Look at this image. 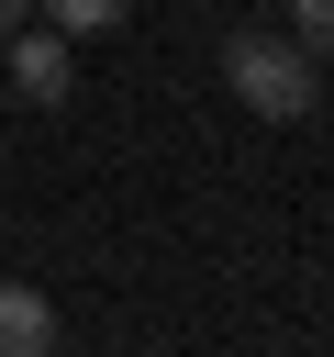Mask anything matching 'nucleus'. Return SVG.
Masks as SVG:
<instances>
[{
    "instance_id": "nucleus-1",
    "label": "nucleus",
    "mask_w": 334,
    "mask_h": 357,
    "mask_svg": "<svg viewBox=\"0 0 334 357\" xmlns=\"http://www.w3.org/2000/svg\"><path fill=\"white\" fill-rule=\"evenodd\" d=\"M223 89L256 112V123H301L323 100V56H301L289 33H234L223 45Z\"/></svg>"
},
{
    "instance_id": "nucleus-6",
    "label": "nucleus",
    "mask_w": 334,
    "mask_h": 357,
    "mask_svg": "<svg viewBox=\"0 0 334 357\" xmlns=\"http://www.w3.org/2000/svg\"><path fill=\"white\" fill-rule=\"evenodd\" d=\"M11 22H22V0H0V33H11Z\"/></svg>"
},
{
    "instance_id": "nucleus-3",
    "label": "nucleus",
    "mask_w": 334,
    "mask_h": 357,
    "mask_svg": "<svg viewBox=\"0 0 334 357\" xmlns=\"http://www.w3.org/2000/svg\"><path fill=\"white\" fill-rule=\"evenodd\" d=\"M45 346H56V301L0 279V357H45Z\"/></svg>"
},
{
    "instance_id": "nucleus-5",
    "label": "nucleus",
    "mask_w": 334,
    "mask_h": 357,
    "mask_svg": "<svg viewBox=\"0 0 334 357\" xmlns=\"http://www.w3.org/2000/svg\"><path fill=\"white\" fill-rule=\"evenodd\" d=\"M289 45L301 56H334V0H289Z\"/></svg>"
},
{
    "instance_id": "nucleus-4",
    "label": "nucleus",
    "mask_w": 334,
    "mask_h": 357,
    "mask_svg": "<svg viewBox=\"0 0 334 357\" xmlns=\"http://www.w3.org/2000/svg\"><path fill=\"white\" fill-rule=\"evenodd\" d=\"M33 11H45V22H56L67 45H78V33H111V22L134 11V0H33Z\"/></svg>"
},
{
    "instance_id": "nucleus-2",
    "label": "nucleus",
    "mask_w": 334,
    "mask_h": 357,
    "mask_svg": "<svg viewBox=\"0 0 334 357\" xmlns=\"http://www.w3.org/2000/svg\"><path fill=\"white\" fill-rule=\"evenodd\" d=\"M0 45H11V89H22V100H45V112L78 100V67H67V33H56V22H45V33H0Z\"/></svg>"
}]
</instances>
